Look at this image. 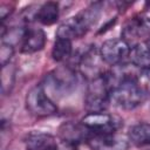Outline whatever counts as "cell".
<instances>
[{
  "mask_svg": "<svg viewBox=\"0 0 150 150\" xmlns=\"http://www.w3.org/2000/svg\"><path fill=\"white\" fill-rule=\"evenodd\" d=\"M88 29H89L88 25L77 14L76 16L68 18L66 21H63L59 26L56 30V38L73 41L75 39H80L83 35H86Z\"/></svg>",
  "mask_w": 150,
  "mask_h": 150,
  "instance_id": "8",
  "label": "cell"
},
{
  "mask_svg": "<svg viewBox=\"0 0 150 150\" xmlns=\"http://www.w3.org/2000/svg\"><path fill=\"white\" fill-rule=\"evenodd\" d=\"M130 45L124 39H109L100 48L101 60L110 66L121 64L130 54Z\"/></svg>",
  "mask_w": 150,
  "mask_h": 150,
  "instance_id": "6",
  "label": "cell"
},
{
  "mask_svg": "<svg viewBox=\"0 0 150 150\" xmlns=\"http://www.w3.org/2000/svg\"><path fill=\"white\" fill-rule=\"evenodd\" d=\"M9 6L8 5H2L1 8H0V18H1V21H4L11 13H12V9H8Z\"/></svg>",
  "mask_w": 150,
  "mask_h": 150,
  "instance_id": "19",
  "label": "cell"
},
{
  "mask_svg": "<svg viewBox=\"0 0 150 150\" xmlns=\"http://www.w3.org/2000/svg\"><path fill=\"white\" fill-rule=\"evenodd\" d=\"M25 144L27 150H57L55 138L45 132L33 131L25 137Z\"/></svg>",
  "mask_w": 150,
  "mask_h": 150,
  "instance_id": "12",
  "label": "cell"
},
{
  "mask_svg": "<svg viewBox=\"0 0 150 150\" xmlns=\"http://www.w3.org/2000/svg\"><path fill=\"white\" fill-rule=\"evenodd\" d=\"M94 150H127L128 142L116 134L110 135H94L88 141Z\"/></svg>",
  "mask_w": 150,
  "mask_h": 150,
  "instance_id": "9",
  "label": "cell"
},
{
  "mask_svg": "<svg viewBox=\"0 0 150 150\" xmlns=\"http://www.w3.org/2000/svg\"><path fill=\"white\" fill-rule=\"evenodd\" d=\"M123 38L128 42V39H139L150 34V18L137 16L131 19L123 28Z\"/></svg>",
  "mask_w": 150,
  "mask_h": 150,
  "instance_id": "11",
  "label": "cell"
},
{
  "mask_svg": "<svg viewBox=\"0 0 150 150\" xmlns=\"http://www.w3.org/2000/svg\"><path fill=\"white\" fill-rule=\"evenodd\" d=\"M108 80L110 84V102H114L117 107L131 110L144 102L146 93L134 75L122 74L116 81H111L108 76Z\"/></svg>",
  "mask_w": 150,
  "mask_h": 150,
  "instance_id": "1",
  "label": "cell"
},
{
  "mask_svg": "<svg viewBox=\"0 0 150 150\" xmlns=\"http://www.w3.org/2000/svg\"><path fill=\"white\" fill-rule=\"evenodd\" d=\"M59 14H60L59 5L56 2L48 1V2H45L43 5H41L39 7V9L36 11V16L35 18L42 25L49 26V25H53L54 22L57 21Z\"/></svg>",
  "mask_w": 150,
  "mask_h": 150,
  "instance_id": "15",
  "label": "cell"
},
{
  "mask_svg": "<svg viewBox=\"0 0 150 150\" xmlns=\"http://www.w3.org/2000/svg\"><path fill=\"white\" fill-rule=\"evenodd\" d=\"M60 138L69 146H75L79 143L88 142L90 139L91 132L82 123L67 122L63 123L59 129Z\"/></svg>",
  "mask_w": 150,
  "mask_h": 150,
  "instance_id": "7",
  "label": "cell"
},
{
  "mask_svg": "<svg viewBox=\"0 0 150 150\" xmlns=\"http://www.w3.org/2000/svg\"><path fill=\"white\" fill-rule=\"evenodd\" d=\"M129 141L138 146L149 145L150 144V123H137L130 127L128 131Z\"/></svg>",
  "mask_w": 150,
  "mask_h": 150,
  "instance_id": "14",
  "label": "cell"
},
{
  "mask_svg": "<svg viewBox=\"0 0 150 150\" xmlns=\"http://www.w3.org/2000/svg\"><path fill=\"white\" fill-rule=\"evenodd\" d=\"M73 53L71 41L66 39L56 38L53 49H52V57L56 62H64L67 61Z\"/></svg>",
  "mask_w": 150,
  "mask_h": 150,
  "instance_id": "16",
  "label": "cell"
},
{
  "mask_svg": "<svg viewBox=\"0 0 150 150\" xmlns=\"http://www.w3.org/2000/svg\"><path fill=\"white\" fill-rule=\"evenodd\" d=\"M81 123L93 134V135H110L115 134L121 125H123L122 120L107 114L104 111L100 112H88L81 120Z\"/></svg>",
  "mask_w": 150,
  "mask_h": 150,
  "instance_id": "4",
  "label": "cell"
},
{
  "mask_svg": "<svg viewBox=\"0 0 150 150\" xmlns=\"http://www.w3.org/2000/svg\"><path fill=\"white\" fill-rule=\"evenodd\" d=\"M46 83L49 84L53 91H56L60 95H66L76 87L77 76L74 69L68 66H62L46 76Z\"/></svg>",
  "mask_w": 150,
  "mask_h": 150,
  "instance_id": "5",
  "label": "cell"
},
{
  "mask_svg": "<svg viewBox=\"0 0 150 150\" xmlns=\"http://www.w3.org/2000/svg\"><path fill=\"white\" fill-rule=\"evenodd\" d=\"M46 45V34L41 28H26L22 43L21 52L26 54L36 53L43 49Z\"/></svg>",
  "mask_w": 150,
  "mask_h": 150,
  "instance_id": "10",
  "label": "cell"
},
{
  "mask_svg": "<svg viewBox=\"0 0 150 150\" xmlns=\"http://www.w3.org/2000/svg\"><path fill=\"white\" fill-rule=\"evenodd\" d=\"M27 110L38 117H48L57 112L56 104L47 95L42 84L34 86L26 95Z\"/></svg>",
  "mask_w": 150,
  "mask_h": 150,
  "instance_id": "3",
  "label": "cell"
},
{
  "mask_svg": "<svg viewBox=\"0 0 150 150\" xmlns=\"http://www.w3.org/2000/svg\"><path fill=\"white\" fill-rule=\"evenodd\" d=\"M129 60L135 67L143 70L150 68V41H139L134 45L130 49Z\"/></svg>",
  "mask_w": 150,
  "mask_h": 150,
  "instance_id": "13",
  "label": "cell"
},
{
  "mask_svg": "<svg viewBox=\"0 0 150 150\" xmlns=\"http://www.w3.org/2000/svg\"><path fill=\"white\" fill-rule=\"evenodd\" d=\"M110 103V84L107 74H101L90 80L86 96L84 108L88 112L104 111Z\"/></svg>",
  "mask_w": 150,
  "mask_h": 150,
  "instance_id": "2",
  "label": "cell"
},
{
  "mask_svg": "<svg viewBox=\"0 0 150 150\" xmlns=\"http://www.w3.org/2000/svg\"><path fill=\"white\" fill-rule=\"evenodd\" d=\"M144 75H145V76H146V79L150 81V68L144 69Z\"/></svg>",
  "mask_w": 150,
  "mask_h": 150,
  "instance_id": "20",
  "label": "cell"
},
{
  "mask_svg": "<svg viewBox=\"0 0 150 150\" xmlns=\"http://www.w3.org/2000/svg\"><path fill=\"white\" fill-rule=\"evenodd\" d=\"M13 53H14L13 45H9L7 42L1 43V47H0V63H1V67L9 63V60L13 56Z\"/></svg>",
  "mask_w": 150,
  "mask_h": 150,
  "instance_id": "18",
  "label": "cell"
},
{
  "mask_svg": "<svg viewBox=\"0 0 150 150\" xmlns=\"http://www.w3.org/2000/svg\"><path fill=\"white\" fill-rule=\"evenodd\" d=\"M1 68V91L4 95H6L11 91L13 87L15 79V68L11 63H7Z\"/></svg>",
  "mask_w": 150,
  "mask_h": 150,
  "instance_id": "17",
  "label": "cell"
}]
</instances>
